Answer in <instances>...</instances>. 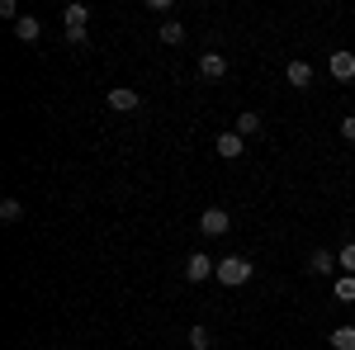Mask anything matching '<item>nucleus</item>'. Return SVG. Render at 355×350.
<instances>
[{"label":"nucleus","mask_w":355,"mask_h":350,"mask_svg":"<svg viewBox=\"0 0 355 350\" xmlns=\"http://www.w3.org/2000/svg\"><path fill=\"white\" fill-rule=\"evenodd\" d=\"M199 76H204V81H223V76H227V57L223 53H204L199 57Z\"/></svg>","instance_id":"39448f33"},{"label":"nucleus","mask_w":355,"mask_h":350,"mask_svg":"<svg viewBox=\"0 0 355 350\" xmlns=\"http://www.w3.org/2000/svg\"><path fill=\"white\" fill-rule=\"evenodd\" d=\"M341 137H346V142H355V114H346V119H341Z\"/></svg>","instance_id":"412c9836"},{"label":"nucleus","mask_w":355,"mask_h":350,"mask_svg":"<svg viewBox=\"0 0 355 350\" xmlns=\"http://www.w3.org/2000/svg\"><path fill=\"white\" fill-rule=\"evenodd\" d=\"M157 38H162L166 48H180V43H185V24H180V19H166V24L157 28Z\"/></svg>","instance_id":"1a4fd4ad"},{"label":"nucleus","mask_w":355,"mask_h":350,"mask_svg":"<svg viewBox=\"0 0 355 350\" xmlns=\"http://www.w3.org/2000/svg\"><path fill=\"white\" fill-rule=\"evenodd\" d=\"M105 105H110L114 114H137L142 100H137V90H128V85H114L110 95H105Z\"/></svg>","instance_id":"20e7f679"},{"label":"nucleus","mask_w":355,"mask_h":350,"mask_svg":"<svg viewBox=\"0 0 355 350\" xmlns=\"http://www.w3.org/2000/svg\"><path fill=\"white\" fill-rule=\"evenodd\" d=\"M218 274V261L209 256V251H194L190 261H185V279H194V284H204V279H214Z\"/></svg>","instance_id":"7ed1b4c3"},{"label":"nucleus","mask_w":355,"mask_h":350,"mask_svg":"<svg viewBox=\"0 0 355 350\" xmlns=\"http://www.w3.org/2000/svg\"><path fill=\"white\" fill-rule=\"evenodd\" d=\"M331 81H355V53H331Z\"/></svg>","instance_id":"6e6552de"},{"label":"nucleus","mask_w":355,"mask_h":350,"mask_svg":"<svg viewBox=\"0 0 355 350\" xmlns=\"http://www.w3.org/2000/svg\"><path fill=\"white\" fill-rule=\"evenodd\" d=\"M251 274H256V265H251L246 256H223L214 279H218V284H227V289H237V284H246Z\"/></svg>","instance_id":"f257e3e1"},{"label":"nucleus","mask_w":355,"mask_h":350,"mask_svg":"<svg viewBox=\"0 0 355 350\" xmlns=\"http://www.w3.org/2000/svg\"><path fill=\"white\" fill-rule=\"evenodd\" d=\"M284 76H289L294 90H308V85H313V67H308V62H289V71H284Z\"/></svg>","instance_id":"9d476101"},{"label":"nucleus","mask_w":355,"mask_h":350,"mask_svg":"<svg viewBox=\"0 0 355 350\" xmlns=\"http://www.w3.org/2000/svg\"><path fill=\"white\" fill-rule=\"evenodd\" d=\"M336 256H331V251H313V256H308V274H322V279H336Z\"/></svg>","instance_id":"423d86ee"},{"label":"nucleus","mask_w":355,"mask_h":350,"mask_svg":"<svg viewBox=\"0 0 355 350\" xmlns=\"http://www.w3.org/2000/svg\"><path fill=\"white\" fill-rule=\"evenodd\" d=\"M331 350H355V326H336L331 331Z\"/></svg>","instance_id":"dca6fc26"},{"label":"nucleus","mask_w":355,"mask_h":350,"mask_svg":"<svg viewBox=\"0 0 355 350\" xmlns=\"http://www.w3.org/2000/svg\"><path fill=\"white\" fill-rule=\"evenodd\" d=\"M199 232H204V237H227V232H232L227 209H204V213H199Z\"/></svg>","instance_id":"f03ea898"},{"label":"nucleus","mask_w":355,"mask_h":350,"mask_svg":"<svg viewBox=\"0 0 355 350\" xmlns=\"http://www.w3.org/2000/svg\"><path fill=\"white\" fill-rule=\"evenodd\" d=\"M232 133H237V137H256V133H261V114H237Z\"/></svg>","instance_id":"4468645a"},{"label":"nucleus","mask_w":355,"mask_h":350,"mask_svg":"<svg viewBox=\"0 0 355 350\" xmlns=\"http://www.w3.org/2000/svg\"><path fill=\"white\" fill-rule=\"evenodd\" d=\"M336 265H341V274H355V242H346L336 251Z\"/></svg>","instance_id":"f3484780"},{"label":"nucleus","mask_w":355,"mask_h":350,"mask_svg":"<svg viewBox=\"0 0 355 350\" xmlns=\"http://www.w3.org/2000/svg\"><path fill=\"white\" fill-rule=\"evenodd\" d=\"M38 33H43V24H38V19H33V15H24V19H19V24H15V38H19V43H28V48H33V43H38Z\"/></svg>","instance_id":"f8f14e48"},{"label":"nucleus","mask_w":355,"mask_h":350,"mask_svg":"<svg viewBox=\"0 0 355 350\" xmlns=\"http://www.w3.org/2000/svg\"><path fill=\"white\" fill-rule=\"evenodd\" d=\"M185 346H190V350H214V331H209V326H190Z\"/></svg>","instance_id":"2eb2a0df"},{"label":"nucleus","mask_w":355,"mask_h":350,"mask_svg":"<svg viewBox=\"0 0 355 350\" xmlns=\"http://www.w3.org/2000/svg\"><path fill=\"white\" fill-rule=\"evenodd\" d=\"M67 43H71V48H81V43H90V33H85V28H67Z\"/></svg>","instance_id":"aec40b11"},{"label":"nucleus","mask_w":355,"mask_h":350,"mask_svg":"<svg viewBox=\"0 0 355 350\" xmlns=\"http://www.w3.org/2000/svg\"><path fill=\"white\" fill-rule=\"evenodd\" d=\"M331 298L336 303H355V274H336L331 279Z\"/></svg>","instance_id":"9b49d317"},{"label":"nucleus","mask_w":355,"mask_h":350,"mask_svg":"<svg viewBox=\"0 0 355 350\" xmlns=\"http://www.w3.org/2000/svg\"><path fill=\"white\" fill-rule=\"evenodd\" d=\"M62 24L67 28H85L90 24V10H85V5H67V10H62Z\"/></svg>","instance_id":"ddd939ff"},{"label":"nucleus","mask_w":355,"mask_h":350,"mask_svg":"<svg viewBox=\"0 0 355 350\" xmlns=\"http://www.w3.org/2000/svg\"><path fill=\"white\" fill-rule=\"evenodd\" d=\"M171 350H190V346H171Z\"/></svg>","instance_id":"4be33fe9"},{"label":"nucleus","mask_w":355,"mask_h":350,"mask_svg":"<svg viewBox=\"0 0 355 350\" xmlns=\"http://www.w3.org/2000/svg\"><path fill=\"white\" fill-rule=\"evenodd\" d=\"M214 147H218V157H227V161H237V157L246 152V137H237L232 128H227V133H218V142H214Z\"/></svg>","instance_id":"0eeeda50"},{"label":"nucleus","mask_w":355,"mask_h":350,"mask_svg":"<svg viewBox=\"0 0 355 350\" xmlns=\"http://www.w3.org/2000/svg\"><path fill=\"white\" fill-rule=\"evenodd\" d=\"M0 15H5V19H15V24H19V19H24V15H19V5H15V0H0Z\"/></svg>","instance_id":"6ab92c4d"},{"label":"nucleus","mask_w":355,"mask_h":350,"mask_svg":"<svg viewBox=\"0 0 355 350\" xmlns=\"http://www.w3.org/2000/svg\"><path fill=\"white\" fill-rule=\"evenodd\" d=\"M0 218H5V222H19V218H24V204H19V199H5V204H0Z\"/></svg>","instance_id":"a211bd4d"}]
</instances>
